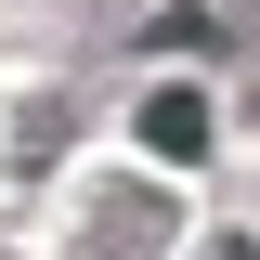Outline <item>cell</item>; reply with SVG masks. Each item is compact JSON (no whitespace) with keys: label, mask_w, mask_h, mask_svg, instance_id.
Returning a JSON list of instances; mask_svg holds the SVG:
<instances>
[{"label":"cell","mask_w":260,"mask_h":260,"mask_svg":"<svg viewBox=\"0 0 260 260\" xmlns=\"http://www.w3.org/2000/svg\"><path fill=\"white\" fill-rule=\"evenodd\" d=\"M208 143H221V117H208V91H182V78H169V91H143V156L195 169Z\"/></svg>","instance_id":"7a4b0ae2"},{"label":"cell","mask_w":260,"mask_h":260,"mask_svg":"<svg viewBox=\"0 0 260 260\" xmlns=\"http://www.w3.org/2000/svg\"><path fill=\"white\" fill-rule=\"evenodd\" d=\"M169 195H143V182H117V195H91V234H78V260H156L169 247Z\"/></svg>","instance_id":"6da1fadb"},{"label":"cell","mask_w":260,"mask_h":260,"mask_svg":"<svg viewBox=\"0 0 260 260\" xmlns=\"http://www.w3.org/2000/svg\"><path fill=\"white\" fill-rule=\"evenodd\" d=\"M52 156H65V104L39 91L26 117H13V182H39V169H52Z\"/></svg>","instance_id":"3957f363"},{"label":"cell","mask_w":260,"mask_h":260,"mask_svg":"<svg viewBox=\"0 0 260 260\" xmlns=\"http://www.w3.org/2000/svg\"><path fill=\"white\" fill-rule=\"evenodd\" d=\"M195 260H260V247H247V234H208V247H195Z\"/></svg>","instance_id":"277c9868"}]
</instances>
